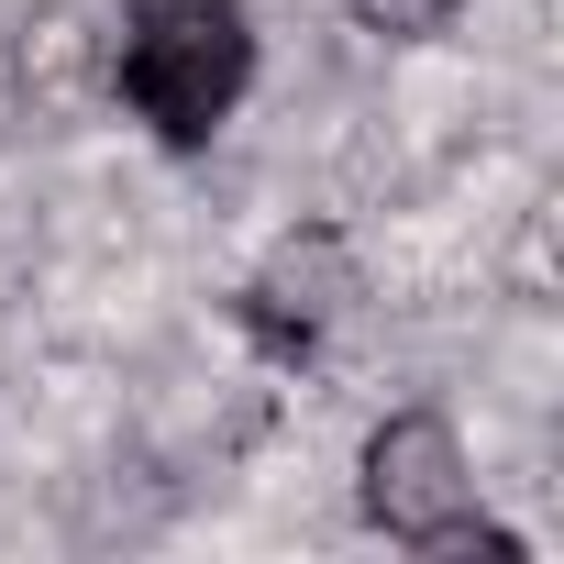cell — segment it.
I'll use <instances>...</instances> for the list:
<instances>
[{
  "instance_id": "4",
  "label": "cell",
  "mask_w": 564,
  "mask_h": 564,
  "mask_svg": "<svg viewBox=\"0 0 564 564\" xmlns=\"http://www.w3.org/2000/svg\"><path fill=\"white\" fill-rule=\"evenodd\" d=\"M344 12L366 23V34H388V45H421V34H443L465 0H344Z\"/></svg>"
},
{
  "instance_id": "1",
  "label": "cell",
  "mask_w": 564,
  "mask_h": 564,
  "mask_svg": "<svg viewBox=\"0 0 564 564\" xmlns=\"http://www.w3.org/2000/svg\"><path fill=\"white\" fill-rule=\"evenodd\" d=\"M111 78L133 100V122L177 155H199L243 89H254V23L243 0H133L122 34H111Z\"/></svg>"
},
{
  "instance_id": "2",
  "label": "cell",
  "mask_w": 564,
  "mask_h": 564,
  "mask_svg": "<svg viewBox=\"0 0 564 564\" xmlns=\"http://www.w3.org/2000/svg\"><path fill=\"white\" fill-rule=\"evenodd\" d=\"M355 498H366V520L388 531V542H410V553H520L487 509H476V465H465V432L443 421V410H388L377 432H366V454H355Z\"/></svg>"
},
{
  "instance_id": "3",
  "label": "cell",
  "mask_w": 564,
  "mask_h": 564,
  "mask_svg": "<svg viewBox=\"0 0 564 564\" xmlns=\"http://www.w3.org/2000/svg\"><path fill=\"white\" fill-rule=\"evenodd\" d=\"M355 300H366L355 243L311 221V232H289V243H276V254L243 276V300H232V311H243V344H254V355H276V366H311V355L344 333V311H355Z\"/></svg>"
}]
</instances>
